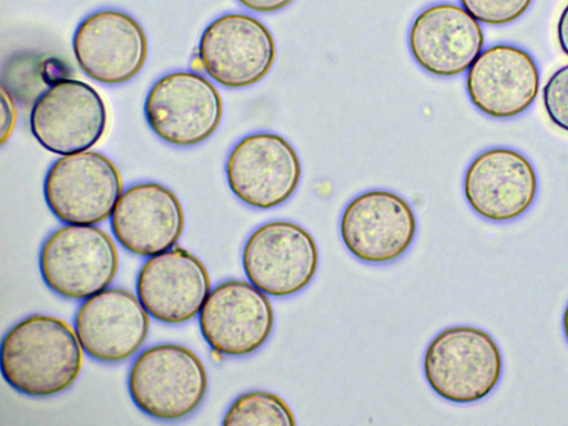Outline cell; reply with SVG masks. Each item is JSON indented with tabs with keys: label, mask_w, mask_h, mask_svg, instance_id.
<instances>
[{
	"label": "cell",
	"mask_w": 568,
	"mask_h": 426,
	"mask_svg": "<svg viewBox=\"0 0 568 426\" xmlns=\"http://www.w3.org/2000/svg\"><path fill=\"white\" fill-rule=\"evenodd\" d=\"M116 241L129 252L153 256L174 246L184 227V213L176 195L154 182L125 189L110 216Z\"/></svg>",
	"instance_id": "cell-19"
},
{
	"label": "cell",
	"mask_w": 568,
	"mask_h": 426,
	"mask_svg": "<svg viewBox=\"0 0 568 426\" xmlns=\"http://www.w3.org/2000/svg\"><path fill=\"white\" fill-rule=\"evenodd\" d=\"M210 291L204 264L182 247L150 256L136 278L142 305L153 318L166 324L192 320L200 313Z\"/></svg>",
	"instance_id": "cell-18"
},
{
	"label": "cell",
	"mask_w": 568,
	"mask_h": 426,
	"mask_svg": "<svg viewBox=\"0 0 568 426\" xmlns=\"http://www.w3.org/2000/svg\"><path fill=\"white\" fill-rule=\"evenodd\" d=\"M74 58L90 79L109 85L132 80L143 68L148 42L139 22L113 9L85 17L72 38Z\"/></svg>",
	"instance_id": "cell-13"
},
{
	"label": "cell",
	"mask_w": 568,
	"mask_h": 426,
	"mask_svg": "<svg viewBox=\"0 0 568 426\" xmlns=\"http://www.w3.org/2000/svg\"><path fill=\"white\" fill-rule=\"evenodd\" d=\"M222 424L231 425H284L296 424L294 414L278 395L252 390L240 395L227 408Z\"/></svg>",
	"instance_id": "cell-20"
},
{
	"label": "cell",
	"mask_w": 568,
	"mask_h": 426,
	"mask_svg": "<svg viewBox=\"0 0 568 426\" xmlns=\"http://www.w3.org/2000/svg\"><path fill=\"white\" fill-rule=\"evenodd\" d=\"M82 346L63 320L32 315L4 335L1 373L17 392L44 397L69 388L82 368Z\"/></svg>",
	"instance_id": "cell-1"
},
{
	"label": "cell",
	"mask_w": 568,
	"mask_h": 426,
	"mask_svg": "<svg viewBox=\"0 0 568 426\" xmlns=\"http://www.w3.org/2000/svg\"><path fill=\"white\" fill-rule=\"evenodd\" d=\"M121 193L116 166L95 151L62 155L49 168L43 182L48 207L67 224L94 225L105 221Z\"/></svg>",
	"instance_id": "cell-5"
},
{
	"label": "cell",
	"mask_w": 568,
	"mask_h": 426,
	"mask_svg": "<svg viewBox=\"0 0 568 426\" xmlns=\"http://www.w3.org/2000/svg\"><path fill=\"white\" fill-rule=\"evenodd\" d=\"M144 116L153 133L175 146H191L210 138L222 119V100L205 77L174 71L160 78L144 101Z\"/></svg>",
	"instance_id": "cell-7"
},
{
	"label": "cell",
	"mask_w": 568,
	"mask_h": 426,
	"mask_svg": "<svg viewBox=\"0 0 568 426\" xmlns=\"http://www.w3.org/2000/svg\"><path fill=\"white\" fill-rule=\"evenodd\" d=\"M540 84L532 57L513 44L484 49L466 74L470 102L484 114L509 119L524 113L535 102Z\"/></svg>",
	"instance_id": "cell-16"
},
{
	"label": "cell",
	"mask_w": 568,
	"mask_h": 426,
	"mask_svg": "<svg viewBox=\"0 0 568 426\" xmlns=\"http://www.w3.org/2000/svg\"><path fill=\"white\" fill-rule=\"evenodd\" d=\"M425 378L439 397L456 404L484 399L503 373L500 349L486 331L467 325L439 332L423 361Z\"/></svg>",
	"instance_id": "cell-2"
},
{
	"label": "cell",
	"mask_w": 568,
	"mask_h": 426,
	"mask_svg": "<svg viewBox=\"0 0 568 426\" xmlns=\"http://www.w3.org/2000/svg\"><path fill=\"white\" fill-rule=\"evenodd\" d=\"M106 109L88 83L62 79L39 95L30 112V129L48 151L68 155L87 151L102 138Z\"/></svg>",
	"instance_id": "cell-10"
},
{
	"label": "cell",
	"mask_w": 568,
	"mask_h": 426,
	"mask_svg": "<svg viewBox=\"0 0 568 426\" xmlns=\"http://www.w3.org/2000/svg\"><path fill=\"white\" fill-rule=\"evenodd\" d=\"M199 324L213 351L245 356L268 339L274 312L267 295L252 283L230 280L210 291L199 313Z\"/></svg>",
	"instance_id": "cell-12"
},
{
	"label": "cell",
	"mask_w": 568,
	"mask_h": 426,
	"mask_svg": "<svg viewBox=\"0 0 568 426\" xmlns=\"http://www.w3.org/2000/svg\"><path fill=\"white\" fill-rule=\"evenodd\" d=\"M206 386L201 359L190 348L175 344L143 351L128 378L129 394L135 406L161 420L189 416L203 400Z\"/></svg>",
	"instance_id": "cell-3"
},
{
	"label": "cell",
	"mask_w": 568,
	"mask_h": 426,
	"mask_svg": "<svg viewBox=\"0 0 568 426\" xmlns=\"http://www.w3.org/2000/svg\"><path fill=\"white\" fill-rule=\"evenodd\" d=\"M542 102L551 122L568 132V64L558 69L546 82Z\"/></svg>",
	"instance_id": "cell-22"
},
{
	"label": "cell",
	"mask_w": 568,
	"mask_h": 426,
	"mask_svg": "<svg viewBox=\"0 0 568 426\" xmlns=\"http://www.w3.org/2000/svg\"><path fill=\"white\" fill-rule=\"evenodd\" d=\"M459 2L478 22L505 26L519 19L532 0H459Z\"/></svg>",
	"instance_id": "cell-21"
},
{
	"label": "cell",
	"mask_w": 568,
	"mask_h": 426,
	"mask_svg": "<svg viewBox=\"0 0 568 426\" xmlns=\"http://www.w3.org/2000/svg\"><path fill=\"white\" fill-rule=\"evenodd\" d=\"M118 251L94 225L68 224L44 241L39 266L45 285L59 296L85 300L105 290L118 271Z\"/></svg>",
	"instance_id": "cell-4"
},
{
	"label": "cell",
	"mask_w": 568,
	"mask_h": 426,
	"mask_svg": "<svg viewBox=\"0 0 568 426\" xmlns=\"http://www.w3.org/2000/svg\"><path fill=\"white\" fill-rule=\"evenodd\" d=\"M557 33L560 48L568 55V4L559 17Z\"/></svg>",
	"instance_id": "cell-25"
},
{
	"label": "cell",
	"mask_w": 568,
	"mask_h": 426,
	"mask_svg": "<svg viewBox=\"0 0 568 426\" xmlns=\"http://www.w3.org/2000/svg\"><path fill=\"white\" fill-rule=\"evenodd\" d=\"M149 326V313L139 297L121 288H105L85 298L74 318L83 351L103 363L133 355L144 343Z\"/></svg>",
	"instance_id": "cell-17"
},
{
	"label": "cell",
	"mask_w": 568,
	"mask_h": 426,
	"mask_svg": "<svg viewBox=\"0 0 568 426\" xmlns=\"http://www.w3.org/2000/svg\"><path fill=\"white\" fill-rule=\"evenodd\" d=\"M1 128H0V142L3 144L6 140L10 136L14 121H16V110L13 101L10 94L6 91L3 87H1Z\"/></svg>",
	"instance_id": "cell-23"
},
{
	"label": "cell",
	"mask_w": 568,
	"mask_h": 426,
	"mask_svg": "<svg viewBox=\"0 0 568 426\" xmlns=\"http://www.w3.org/2000/svg\"><path fill=\"white\" fill-rule=\"evenodd\" d=\"M562 331H564L566 342L568 343V303H567L564 314H562Z\"/></svg>",
	"instance_id": "cell-26"
},
{
	"label": "cell",
	"mask_w": 568,
	"mask_h": 426,
	"mask_svg": "<svg viewBox=\"0 0 568 426\" xmlns=\"http://www.w3.org/2000/svg\"><path fill=\"white\" fill-rule=\"evenodd\" d=\"M339 232L347 251L357 260L385 264L399 258L412 245L416 217L409 203L386 190L356 195L344 209Z\"/></svg>",
	"instance_id": "cell-11"
},
{
	"label": "cell",
	"mask_w": 568,
	"mask_h": 426,
	"mask_svg": "<svg viewBox=\"0 0 568 426\" xmlns=\"http://www.w3.org/2000/svg\"><path fill=\"white\" fill-rule=\"evenodd\" d=\"M276 58L267 27L246 13H225L202 32L197 45L201 69L227 89H243L261 81Z\"/></svg>",
	"instance_id": "cell-6"
},
{
	"label": "cell",
	"mask_w": 568,
	"mask_h": 426,
	"mask_svg": "<svg viewBox=\"0 0 568 426\" xmlns=\"http://www.w3.org/2000/svg\"><path fill=\"white\" fill-rule=\"evenodd\" d=\"M244 273L266 295L287 297L314 278L318 251L312 234L291 221H270L246 240L242 252Z\"/></svg>",
	"instance_id": "cell-8"
},
{
	"label": "cell",
	"mask_w": 568,
	"mask_h": 426,
	"mask_svg": "<svg viewBox=\"0 0 568 426\" xmlns=\"http://www.w3.org/2000/svg\"><path fill=\"white\" fill-rule=\"evenodd\" d=\"M225 174L232 193L241 202L267 210L282 205L294 194L302 166L296 151L284 138L254 132L232 148Z\"/></svg>",
	"instance_id": "cell-9"
},
{
	"label": "cell",
	"mask_w": 568,
	"mask_h": 426,
	"mask_svg": "<svg viewBox=\"0 0 568 426\" xmlns=\"http://www.w3.org/2000/svg\"><path fill=\"white\" fill-rule=\"evenodd\" d=\"M244 8L258 13H273L287 8L294 0H237Z\"/></svg>",
	"instance_id": "cell-24"
},
{
	"label": "cell",
	"mask_w": 568,
	"mask_h": 426,
	"mask_svg": "<svg viewBox=\"0 0 568 426\" xmlns=\"http://www.w3.org/2000/svg\"><path fill=\"white\" fill-rule=\"evenodd\" d=\"M532 164L518 151L493 148L476 155L466 169L463 190L470 209L495 223L526 213L537 195Z\"/></svg>",
	"instance_id": "cell-14"
},
{
	"label": "cell",
	"mask_w": 568,
	"mask_h": 426,
	"mask_svg": "<svg viewBox=\"0 0 568 426\" xmlns=\"http://www.w3.org/2000/svg\"><path fill=\"white\" fill-rule=\"evenodd\" d=\"M479 22L462 6L448 2L424 8L413 20L408 48L426 73L450 78L466 72L484 47Z\"/></svg>",
	"instance_id": "cell-15"
}]
</instances>
